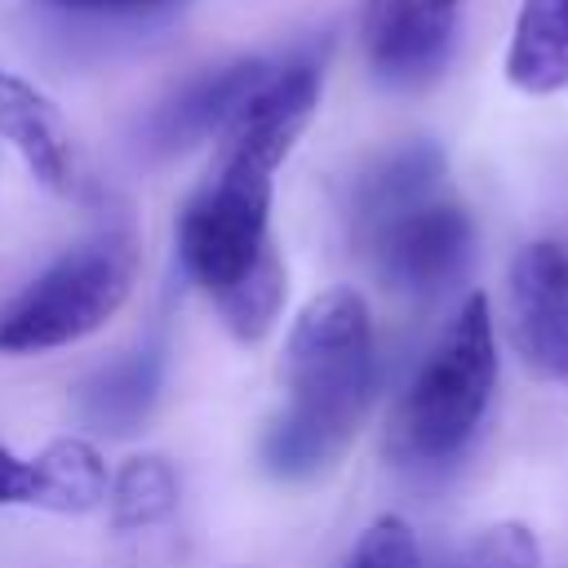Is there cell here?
I'll return each mask as SVG.
<instances>
[{"label":"cell","instance_id":"6da1fadb","mask_svg":"<svg viewBox=\"0 0 568 568\" xmlns=\"http://www.w3.org/2000/svg\"><path fill=\"white\" fill-rule=\"evenodd\" d=\"M280 386L284 408L262 439V457L284 479H311L346 453L377 386L368 302L351 284H333L297 311L280 355Z\"/></svg>","mask_w":568,"mask_h":568},{"label":"cell","instance_id":"9c48e42d","mask_svg":"<svg viewBox=\"0 0 568 568\" xmlns=\"http://www.w3.org/2000/svg\"><path fill=\"white\" fill-rule=\"evenodd\" d=\"M506 80L528 98L568 89V0H519L506 44Z\"/></svg>","mask_w":568,"mask_h":568},{"label":"cell","instance_id":"5b68a950","mask_svg":"<svg viewBox=\"0 0 568 568\" xmlns=\"http://www.w3.org/2000/svg\"><path fill=\"white\" fill-rule=\"evenodd\" d=\"M275 173L280 169L253 155L213 151L204 182L191 191V200L178 213V257L213 302L226 297L235 284H244L275 253L271 240Z\"/></svg>","mask_w":568,"mask_h":568},{"label":"cell","instance_id":"30bf717a","mask_svg":"<svg viewBox=\"0 0 568 568\" xmlns=\"http://www.w3.org/2000/svg\"><path fill=\"white\" fill-rule=\"evenodd\" d=\"M262 62L266 58H240V62H226V67L191 80L155 120V133L164 138V146H186V142H200V138H217V129L231 120V111L244 102V93L262 75Z\"/></svg>","mask_w":568,"mask_h":568},{"label":"cell","instance_id":"3957f363","mask_svg":"<svg viewBox=\"0 0 568 568\" xmlns=\"http://www.w3.org/2000/svg\"><path fill=\"white\" fill-rule=\"evenodd\" d=\"M497 390V328L484 288H470L430 342L386 422V453L399 466L453 462L488 417Z\"/></svg>","mask_w":568,"mask_h":568},{"label":"cell","instance_id":"5bb4252c","mask_svg":"<svg viewBox=\"0 0 568 568\" xmlns=\"http://www.w3.org/2000/svg\"><path fill=\"white\" fill-rule=\"evenodd\" d=\"M444 568H541V541L524 519H497L457 546Z\"/></svg>","mask_w":568,"mask_h":568},{"label":"cell","instance_id":"e0dca14e","mask_svg":"<svg viewBox=\"0 0 568 568\" xmlns=\"http://www.w3.org/2000/svg\"><path fill=\"white\" fill-rule=\"evenodd\" d=\"M62 9H84V13H146V9H169L178 0H53Z\"/></svg>","mask_w":568,"mask_h":568},{"label":"cell","instance_id":"7c38bea8","mask_svg":"<svg viewBox=\"0 0 568 568\" xmlns=\"http://www.w3.org/2000/svg\"><path fill=\"white\" fill-rule=\"evenodd\" d=\"M106 510H111V528H120V532L151 528V524L169 519L178 510V470L169 466V457H160V453L129 457L111 475Z\"/></svg>","mask_w":568,"mask_h":568},{"label":"cell","instance_id":"7a4b0ae2","mask_svg":"<svg viewBox=\"0 0 568 568\" xmlns=\"http://www.w3.org/2000/svg\"><path fill=\"white\" fill-rule=\"evenodd\" d=\"M351 231L373 275L408 297L453 284L475 248L470 209L453 195L435 142H404L355 178Z\"/></svg>","mask_w":568,"mask_h":568},{"label":"cell","instance_id":"8992f818","mask_svg":"<svg viewBox=\"0 0 568 568\" xmlns=\"http://www.w3.org/2000/svg\"><path fill=\"white\" fill-rule=\"evenodd\" d=\"M506 328L528 373L568 377V248L559 240H532L510 257Z\"/></svg>","mask_w":568,"mask_h":568},{"label":"cell","instance_id":"52a82bcc","mask_svg":"<svg viewBox=\"0 0 568 568\" xmlns=\"http://www.w3.org/2000/svg\"><path fill=\"white\" fill-rule=\"evenodd\" d=\"M462 0H364V53L382 84H430L457 44Z\"/></svg>","mask_w":568,"mask_h":568},{"label":"cell","instance_id":"8fae6325","mask_svg":"<svg viewBox=\"0 0 568 568\" xmlns=\"http://www.w3.org/2000/svg\"><path fill=\"white\" fill-rule=\"evenodd\" d=\"M36 506L53 510V515H89L106 501L111 488V470L102 462V453L80 439V435H62L49 439L36 457Z\"/></svg>","mask_w":568,"mask_h":568},{"label":"cell","instance_id":"277c9868","mask_svg":"<svg viewBox=\"0 0 568 568\" xmlns=\"http://www.w3.org/2000/svg\"><path fill=\"white\" fill-rule=\"evenodd\" d=\"M133 280L138 240L129 231H102L67 248L0 302V355H40L84 342L129 302Z\"/></svg>","mask_w":568,"mask_h":568},{"label":"cell","instance_id":"ba28073f","mask_svg":"<svg viewBox=\"0 0 568 568\" xmlns=\"http://www.w3.org/2000/svg\"><path fill=\"white\" fill-rule=\"evenodd\" d=\"M0 138L27 160V169L49 191H75L80 160L62 111L13 71H0Z\"/></svg>","mask_w":568,"mask_h":568},{"label":"cell","instance_id":"2e32d148","mask_svg":"<svg viewBox=\"0 0 568 568\" xmlns=\"http://www.w3.org/2000/svg\"><path fill=\"white\" fill-rule=\"evenodd\" d=\"M0 506H36V466L0 444Z\"/></svg>","mask_w":568,"mask_h":568},{"label":"cell","instance_id":"9a60e30c","mask_svg":"<svg viewBox=\"0 0 568 568\" xmlns=\"http://www.w3.org/2000/svg\"><path fill=\"white\" fill-rule=\"evenodd\" d=\"M337 568H422V550H417L408 519L382 515L359 532V541Z\"/></svg>","mask_w":568,"mask_h":568},{"label":"cell","instance_id":"4fadbf2b","mask_svg":"<svg viewBox=\"0 0 568 568\" xmlns=\"http://www.w3.org/2000/svg\"><path fill=\"white\" fill-rule=\"evenodd\" d=\"M284 293H288V271H284V257H280V248H275L244 284H235V288H231L226 297H217L213 306H217L222 324H226L240 342H262V337L275 328V320H280Z\"/></svg>","mask_w":568,"mask_h":568}]
</instances>
